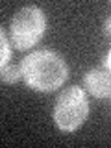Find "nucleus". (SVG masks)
I'll use <instances>...</instances> for the list:
<instances>
[{
    "label": "nucleus",
    "instance_id": "nucleus-2",
    "mask_svg": "<svg viewBox=\"0 0 111 148\" xmlns=\"http://www.w3.org/2000/svg\"><path fill=\"white\" fill-rule=\"evenodd\" d=\"M89 115V102L82 87L72 85L65 89L56 100L54 122L63 132H76Z\"/></svg>",
    "mask_w": 111,
    "mask_h": 148
},
{
    "label": "nucleus",
    "instance_id": "nucleus-4",
    "mask_svg": "<svg viewBox=\"0 0 111 148\" xmlns=\"http://www.w3.org/2000/svg\"><path fill=\"white\" fill-rule=\"evenodd\" d=\"M83 85L95 98H109L111 95V78L109 71L104 67L91 69L83 76Z\"/></svg>",
    "mask_w": 111,
    "mask_h": 148
},
{
    "label": "nucleus",
    "instance_id": "nucleus-5",
    "mask_svg": "<svg viewBox=\"0 0 111 148\" xmlns=\"http://www.w3.org/2000/svg\"><path fill=\"white\" fill-rule=\"evenodd\" d=\"M0 78H2L4 83H15L18 78H21V67L13 63H8L6 67H2L0 71Z\"/></svg>",
    "mask_w": 111,
    "mask_h": 148
},
{
    "label": "nucleus",
    "instance_id": "nucleus-1",
    "mask_svg": "<svg viewBox=\"0 0 111 148\" xmlns=\"http://www.w3.org/2000/svg\"><path fill=\"white\" fill-rule=\"evenodd\" d=\"M21 78L30 89L52 92L65 83L69 67L65 59L54 50H37L21 61Z\"/></svg>",
    "mask_w": 111,
    "mask_h": 148
},
{
    "label": "nucleus",
    "instance_id": "nucleus-8",
    "mask_svg": "<svg viewBox=\"0 0 111 148\" xmlns=\"http://www.w3.org/2000/svg\"><path fill=\"white\" fill-rule=\"evenodd\" d=\"M109 24H111V22H109V18H108V21H106V30H104L106 34H109Z\"/></svg>",
    "mask_w": 111,
    "mask_h": 148
},
{
    "label": "nucleus",
    "instance_id": "nucleus-3",
    "mask_svg": "<svg viewBox=\"0 0 111 148\" xmlns=\"http://www.w3.org/2000/svg\"><path fill=\"white\" fill-rule=\"evenodd\" d=\"M46 28V18L41 8L26 6L13 15L11 18V41L17 50H26L37 45V41L43 37Z\"/></svg>",
    "mask_w": 111,
    "mask_h": 148
},
{
    "label": "nucleus",
    "instance_id": "nucleus-7",
    "mask_svg": "<svg viewBox=\"0 0 111 148\" xmlns=\"http://www.w3.org/2000/svg\"><path fill=\"white\" fill-rule=\"evenodd\" d=\"M109 58H111V54L106 52V56H104V69H108V71H109Z\"/></svg>",
    "mask_w": 111,
    "mask_h": 148
},
{
    "label": "nucleus",
    "instance_id": "nucleus-6",
    "mask_svg": "<svg viewBox=\"0 0 111 148\" xmlns=\"http://www.w3.org/2000/svg\"><path fill=\"white\" fill-rule=\"evenodd\" d=\"M9 58H11V46H9V41L4 34V30L0 28V71H2V67L8 65Z\"/></svg>",
    "mask_w": 111,
    "mask_h": 148
}]
</instances>
